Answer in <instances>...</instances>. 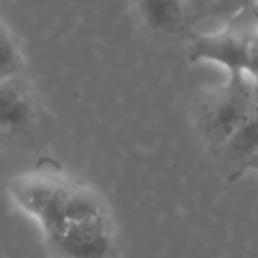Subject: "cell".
Returning a JSON list of instances; mask_svg holds the SVG:
<instances>
[{"label":"cell","mask_w":258,"mask_h":258,"mask_svg":"<svg viewBox=\"0 0 258 258\" xmlns=\"http://www.w3.org/2000/svg\"><path fill=\"white\" fill-rule=\"evenodd\" d=\"M251 172H254V173H256V175H258V166H254V168L251 170Z\"/></svg>","instance_id":"cell-13"},{"label":"cell","mask_w":258,"mask_h":258,"mask_svg":"<svg viewBox=\"0 0 258 258\" xmlns=\"http://www.w3.org/2000/svg\"><path fill=\"white\" fill-rule=\"evenodd\" d=\"M43 111L25 75L0 82V142L27 144L41 129Z\"/></svg>","instance_id":"cell-4"},{"label":"cell","mask_w":258,"mask_h":258,"mask_svg":"<svg viewBox=\"0 0 258 258\" xmlns=\"http://www.w3.org/2000/svg\"><path fill=\"white\" fill-rule=\"evenodd\" d=\"M256 0H214L198 25H209L211 29H221L246 16L254 8ZM197 25V27H198Z\"/></svg>","instance_id":"cell-8"},{"label":"cell","mask_w":258,"mask_h":258,"mask_svg":"<svg viewBox=\"0 0 258 258\" xmlns=\"http://www.w3.org/2000/svg\"><path fill=\"white\" fill-rule=\"evenodd\" d=\"M140 27L159 41L179 39L189 29L184 0H131Z\"/></svg>","instance_id":"cell-6"},{"label":"cell","mask_w":258,"mask_h":258,"mask_svg":"<svg viewBox=\"0 0 258 258\" xmlns=\"http://www.w3.org/2000/svg\"><path fill=\"white\" fill-rule=\"evenodd\" d=\"M258 156V85L251 110L240 127L218 149V159L221 161L226 175L239 177L247 172V166Z\"/></svg>","instance_id":"cell-7"},{"label":"cell","mask_w":258,"mask_h":258,"mask_svg":"<svg viewBox=\"0 0 258 258\" xmlns=\"http://www.w3.org/2000/svg\"><path fill=\"white\" fill-rule=\"evenodd\" d=\"M254 166H258V156H256V158L253 159V161L249 163V166H247V172H251V170H253Z\"/></svg>","instance_id":"cell-12"},{"label":"cell","mask_w":258,"mask_h":258,"mask_svg":"<svg viewBox=\"0 0 258 258\" xmlns=\"http://www.w3.org/2000/svg\"><path fill=\"white\" fill-rule=\"evenodd\" d=\"M256 22H258V0H256V4H254V8L251 9L246 16H242V18H239L237 22L230 23V25H226V27H246V25H251V23H256Z\"/></svg>","instance_id":"cell-11"},{"label":"cell","mask_w":258,"mask_h":258,"mask_svg":"<svg viewBox=\"0 0 258 258\" xmlns=\"http://www.w3.org/2000/svg\"><path fill=\"white\" fill-rule=\"evenodd\" d=\"M44 244L55 258H115L117 254V233L111 216L44 235Z\"/></svg>","instance_id":"cell-5"},{"label":"cell","mask_w":258,"mask_h":258,"mask_svg":"<svg viewBox=\"0 0 258 258\" xmlns=\"http://www.w3.org/2000/svg\"><path fill=\"white\" fill-rule=\"evenodd\" d=\"M258 83L242 73H230L218 87L207 89L195 103V124L209 147L218 151L244 122Z\"/></svg>","instance_id":"cell-2"},{"label":"cell","mask_w":258,"mask_h":258,"mask_svg":"<svg viewBox=\"0 0 258 258\" xmlns=\"http://www.w3.org/2000/svg\"><path fill=\"white\" fill-rule=\"evenodd\" d=\"M212 4H214V0H184L189 27H197Z\"/></svg>","instance_id":"cell-10"},{"label":"cell","mask_w":258,"mask_h":258,"mask_svg":"<svg viewBox=\"0 0 258 258\" xmlns=\"http://www.w3.org/2000/svg\"><path fill=\"white\" fill-rule=\"evenodd\" d=\"M189 58L193 62H209L226 73H242L258 83V68L244 29L221 27L200 30L191 37Z\"/></svg>","instance_id":"cell-3"},{"label":"cell","mask_w":258,"mask_h":258,"mask_svg":"<svg viewBox=\"0 0 258 258\" xmlns=\"http://www.w3.org/2000/svg\"><path fill=\"white\" fill-rule=\"evenodd\" d=\"M9 193L15 204L39 225L43 237L110 216L96 189L57 170L20 173L9 184Z\"/></svg>","instance_id":"cell-1"},{"label":"cell","mask_w":258,"mask_h":258,"mask_svg":"<svg viewBox=\"0 0 258 258\" xmlns=\"http://www.w3.org/2000/svg\"><path fill=\"white\" fill-rule=\"evenodd\" d=\"M23 75V57L13 34L0 25V82Z\"/></svg>","instance_id":"cell-9"},{"label":"cell","mask_w":258,"mask_h":258,"mask_svg":"<svg viewBox=\"0 0 258 258\" xmlns=\"http://www.w3.org/2000/svg\"><path fill=\"white\" fill-rule=\"evenodd\" d=\"M0 25H2V23H0Z\"/></svg>","instance_id":"cell-14"}]
</instances>
